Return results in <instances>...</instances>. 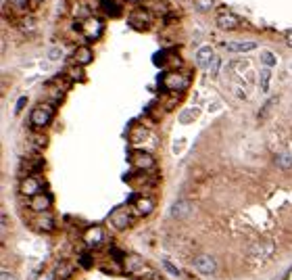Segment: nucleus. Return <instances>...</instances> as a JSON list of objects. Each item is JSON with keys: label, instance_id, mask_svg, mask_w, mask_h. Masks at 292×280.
Listing matches in <instances>:
<instances>
[{"label": "nucleus", "instance_id": "1", "mask_svg": "<svg viewBox=\"0 0 292 280\" xmlns=\"http://www.w3.org/2000/svg\"><path fill=\"white\" fill-rule=\"evenodd\" d=\"M80 29L86 40H98L105 32V25H102V21L96 19V17H86L82 23H80Z\"/></svg>", "mask_w": 292, "mask_h": 280}, {"label": "nucleus", "instance_id": "2", "mask_svg": "<svg viewBox=\"0 0 292 280\" xmlns=\"http://www.w3.org/2000/svg\"><path fill=\"white\" fill-rule=\"evenodd\" d=\"M52 113H54V109L50 105L36 107L34 111H31V115H29L31 126H34V128H46L50 123V119H52Z\"/></svg>", "mask_w": 292, "mask_h": 280}, {"label": "nucleus", "instance_id": "3", "mask_svg": "<svg viewBox=\"0 0 292 280\" xmlns=\"http://www.w3.org/2000/svg\"><path fill=\"white\" fill-rule=\"evenodd\" d=\"M161 84H163V88H165V90L178 92V90H184V88L188 86V77H184V75L178 73V71H169V73H165V75H163Z\"/></svg>", "mask_w": 292, "mask_h": 280}, {"label": "nucleus", "instance_id": "4", "mask_svg": "<svg viewBox=\"0 0 292 280\" xmlns=\"http://www.w3.org/2000/svg\"><path fill=\"white\" fill-rule=\"evenodd\" d=\"M19 192L23 194V197H36V194L42 192V180L36 176H25L19 184Z\"/></svg>", "mask_w": 292, "mask_h": 280}, {"label": "nucleus", "instance_id": "5", "mask_svg": "<svg viewBox=\"0 0 292 280\" xmlns=\"http://www.w3.org/2000/svg\"><path fill=\"white\" fill-rule=\"evenodd\" d=\"M109 220H111V226L115 230H125L132 224V215H130V209L125 207H117L111 211V215H109Z\"/></svg>", "mask_w": 292, "mask_h": 280}, {"label": "nucleus", "instance_id": "6", "mask_svg": "<svg viewBox=\"0 0 292 280\" xmlns=\"http://www.w3.org/2000/svg\"><path fill=\"white\" fill-rule=\"evenodd\" d=\"M105 238H107V232L102 226H90L88 230L84 232V243L88 245L90 249H96L98 245L105 243Z\"/></svg>", "mask_w": 292, "mask_h": 280}, {"label": "nucleus", "instance_id": "7", "mask_svg": "<svg viewBox=\"0 0 292 280\" xmlns=\"http://www.w3.org/2000/svg\"><path fill=\"white\" fill-rule=\"evenodd\" d=\"M194 270L201 272V274H215L217 270V261L211 257V255L202 253V255H196L194 257Z\"/></svg>", "mask_w": 292, "mask_h": 280}, {"label": "nucleus", "instance_id": "8", "mask_svg": "<svg viewBox=\"0 0 292 280\" xmlns=\"http://www.w3.org/2000/svg\"><path fill=\"white\" fill-rule=\"evenodd\" d=\"M132 165L140 169V172H146V169H153L155 167V157L151 153H144V151H136L132 155Z\"/></svg>", "mask_w": 292, "mask_h": 280}, {"label": "nucleus", "instance_id": "9", "mask_svg": "<svg viewBox=\"0 0 292 280\" xmlns=\"http://www.w3.org/2000/svg\"><path fill=\"white\" fill-rule=\"evenodd\" d=\"M190 213H192V203L188 199H178L169 209V215L176 217V220H186Z\"/></svg>", "mask_w": 292, "mask_h": 280}, {"label": "nucleus", "instance_id": "10", "mask_svg": "<svg viewBox=\"0 0 292 280\" xmlns=\"http://www.w3.org/2000/svg\"><path fill=\"white\" fill-rule=\"evenodd\" d=\"M50 205H52L50 194H44V192H40V194H36V197L29 199V209H31V211H36V213H46L50 209Z\"/></svg>", "mask_w": 292, "mask_h": 280}, {"label": "nucleus", "instance_id": "11", "mask_svg": "<svg viewBox=\"0 0 292 280\" xmlns=\"http://www.w3.org/2000/svg\"><path fill=\"white\" fill-rule=\"evenodd\" d=\"M73 61H75V65H80V67H86V65H90L92 61H94V52L90 46H80V48H75L73 52Z\"/></svg>", "mask_w": 292, "mask_h": 280}, {"label": "nucleus", "instance_id": "12", "mask_svg": "<svg viewBox=\"0 0 292 280\" xmlns=\"http://www.w3.org/2000/svg\"><path fill=\"white\" fill-rule=\"evenodd\" d=\"M215 57L217 54L213 52L211 46H202V48H199V52H196V65L202 67V69H209V65L213 63Z\"/></svg>", "mask_w": 292, "mask_h": 280}, {"label": "nucleus", "instance_id": "13", "mask_svg": "<svg viewBox=\"0 0 292 280\" xmlns=\"http://www.w3.org/2000/svg\"><path fill=\"white\" fill-rule=\"evenodd\" d=\"M134 207L138 215H151L155 209V201L151 197H134Z\"/></svg>", "mask_w": 292, "mask_h": 280}, {"label": "nucleus", "instance_id": "14", "mask_svg": "<svg viewBox=\"0 0 292 280\" xmlns=\"http://www.w3.org/2000/svg\"><path fill=\"white\" fill-rule=\"evenodd\" d=\"M125 270H128L130 274H138V272L144 270V259H142L140 255H136V253L125 255Z\"/></svg>", "mask_w": 292, "mask_h": 280}, {"label": "nucleus", "instance_id": "15", "mask_svg": "<svg viewBox=\"0 0 292 280\" xmlns=\"http://www.w3.org/2000/svg\"><path fill=\"white\" fill-rule=\"evenodd\" d=\"M217 25L222 29H236L240 25V19L236 17V15H232V13H222L217 17Z\"/></svg>", "mask_w": 292, "mask_h": 280}, {"label": "nucleus", "instance_id": "16", "mask_svg": "<svg viewBox=\"0 0 292 280\" xmlns=\"http://www.w3.org/2000/svg\"><path fill=\"white\" fill-rule=\"evenodd\" d=\"M227 52H250L257 48L255 42H227L225 44Z\"/></svg>", "mask_w": 292, "mask_h": 280}, {"label": "nucleus", "instance_id": "17", "mask_svg": "<svg viewBox=\"0 0 292 280\" xmlns=\"http://www.w3.org/2000/svg\"><path fill=\"white\" fill-rule=\"evenodd\" d=\"M36 228L40 230V232H52L54 230V220L48 215V213H42V215H38V220H36Z\"/></svg>", "mask_w": 292, "mask_h": 280}, {"label": "nucleus", "instance_id": "18", "mask_svg": "<svg viewBox=\"0 0 292 280\" xmlns=\"http://www.w3.org/2000/svg\"><path fill=\"white\" fill-rule=\"evenodd\" d=\"M102 2V9H105L107 15H111V17H117V15H121V6L115 2V0H100Z\"/></svg>", "mask_w": 292, "mask_h": 280}, {"label": "nucleus", "instance_id": "19", "mask_svg": "<svg viewBox=\"0 0 292 280\" xmlns=\"http://www.w3.org/2000/svg\"><path fill=\"white\" fill-rule=\"evenodd\" d=\"M71 272H73V270H71V266H69V263H67V261H61V263H57V270H54V276H57V278H61V280H67V278L71 276Z\"/></svg>", "mask_w": 292, "mask_h": 280}, {"label": "nucleus", "instance_id": "20", "mask_svg": "<svg viewBox=\"0 0 292 280\" xmlns=\"http://www.w3.org/2000/svg\"><path fill=\"white\" fill-rule=\"evenodd\" d=\"M275 165H278L280 169H290L292 167V155H278V157H275Z\"/></svg>", "mask_w": 292, "mask_h": 280}, {"label": "nucleus", "instance_id": "21", "mask_svg": "<svg viewBox=\"0 0 292 280\" xmlns=\"http://www.w3.org/2000/svg\"><path fill=\"white\" fill-rule=\"evenodd\" d=\"M146 136H148L146 128H136V130H132L130 140H132V142H140V140H146Z\"/></svg>", "mask_w": 292, "mask_h": 280}, {"label": "nucleus", "instance_id": "22", "mask_svg": "<svg viewBox=\"0 0 292 280\" xmlns=\"http://www.w3.org/2000/svg\"><path fill=\"white\" fill-rule=\"evenodd\" d=\"M270 75H271L270 67L261 69V90H263V92H267V90H270Z\"/></svg>", "mask_w": 292, "mask_h": 280}, {"label": "nucleus", "instance_id": "23", "mask_svg": "<svg viewBox=\"0 0 292 280\" xmlns=\"http://www.w3.org/2000/svg\"><path fill=\"white\" fill-rule=\"evenodd\" d=\"M67 75L71 77V80H84V71H82V67L80 65H75V67H69L67 69Z\"/></svg>", "mask_w": 292, "mask_h": 280}, {"label": "nucleus", "instance_id": "24", "mask_svg": "<svg viewBox=\"0 0 292 280\" xmlns=\"http://www.w3.org/2000/svg\"><path fill=\"white\" fill-rule=\"evenodd\" d=\"M261 61H263L265 67H273V65H275V57H273L270 50H265V52L261 54Z\"/></svg>", "mask_w": 292, "mask_h": 280}, {"label": "nucleus", "instance_id": "25", "mask_svg": "<svg viewBox=\"0 0 292 280\" xmlns=\"http://www.w3.org/2000/svg\"><path fill=\"white\" fill-rule=\"evenodd\" d=\"M192 117H196V111H194V109H188V111L181 113L180 121H181V123H190V119H192Z\"/></svg>", "mask_w": 292, "mask_h": 280}, {"label": "nucleus", "instance_id": "26", "mask_svg": "<svg viewBox=\"0 0 292 280\" xmlns=\"http://www.w3.org/2000/svg\"><path fill=\"white\" fill-rule=\"evenodd\" d=\"M80 263H82V268H86V270H88V268H92V263H94V261H92V257H90V255H86V253H84L82 257H80Z\"/></svg>", "mask_w": 292, "mask_h": 280}, {"label": "nucleus", "instance_id": "27", "mask_svg": "<svg viewBox=\"0 0 292 280\" xmlns=\"http://www.w3.org/2000/svg\"><path fill=\"white\" fill-rule=\"evenodd\" d=\"M0 280H17V276H15L13 272H9L6 268H2V274H0Z\"/></svg>", "mask_w": 292, "mask_h": 280}, {"label": "nucleus", "instance_id": "28", "mask_svg": "<svg viewBox=\"0 0 292 280\" xmlns=\"http://www.w3.org/2000/svg\"><path fill=\"white\" fill-rule=\"evenodd\" d=\"M196 4H199L202 11H209L213 6V0H196Z\"/></svg>", "mask_w": 292, "mask_h": 280}, {"label": "nucleus", "instance_id": "29", "mask_svg": "<svg viewBox=\"0 0 292 280\" xmlns=\"http://www.w3.org/2000/svg\"><path fill=\"white\" fill-rule=\"evenodd\" d=\"M25 103H27V96H21V98L17 100V105H15V113H21V109L25 107Z\"/></svg>", "mask_w": 292, "mask_h": 280}, {"label": "nucleus", "instance_id": "30", "mask_svg": "<svg viewBox=\"0 0 292 280\" xmlns=\"http://www.w3.org/2000/svg\"><path fill=\"white\" fill-rule=\"evenodd\" d=\"M217 69H219V59L215 57V59H213V63L209 65V73H211V75H215V73H217Z\"/></svg>", "mask_w": 292, "mask_h": 280}, {"label": "nucleus", "instance_id": "31", "mask_svg": "<svg viewBox=\"0 0 292 280\" xmlns=\"http://www.w3.org/2000/svg\"><path fill=\"white\" fill-rule=\"evenodd\" d=\"M9 2L15 6V9H25L27 6V0H9Z\"/></svg>", "mask_w": 292, "mask_h": 280}, {"label": "nucleus", "instance_id": "32", "mask_svg": "<svg viewBox=\"0 0 292 280\" xmlns=\"http://www.w3.org/2000/svg\"><path fill=\"white\" fill-rule=\"evenodd\" d=\"M273 103H275V98H271V100H267V105H265V109H263V111L259 113V117H265V115H267V111H270V109L273 107Z\"/></svg>", "mask_w": 292, "mask_h": 280}, {"label": "nucleus", "instance_id": "33", "mask_svg": "<svg viewBox=\"0 0 292 280\" xmlns=\"http://www.w3.org/2000/svg\"><path fill=\"white\" fill-rule=\"evenodd\" d=\"M61 54H63V52H61V48H50V52H48V57H50L52 61H57V59L61 57Z\"/></svg>", "mask_w": 292, "mask_h": 280}, {"label": "nucleus", "instance_id": "34", "mask_svg": "<svg viewBox=\"0 0 292 280\" xmlns=\"http://www.w3.org/2000/svg\"><path fill=\"white\" fill-rule=\"evenodd\" d=\"M31 140H34L38 146H44V144H46V138H44V136H31Z\"/></svg>", "mask_w": 292, "mask_h": 280}, {"label": "nucleus", "instance_id": "35", "mask_svg": "<svg viewBox=\"0 0 292 280\" xmlns=\"http://www.w3.org/2000/svg\"><path fill=\"white\" fill-rule=\"evenodd\" d=\"M52 278H54L52 274H48V272H44V274H40V276H38L36 280H52Z\"/></svg>", "mask_w": 292, "mask_h": 280}, {"label": "nucleus", "instance_id": "36", "mask_svg": "<svg viewBox=\"0 0 292 280\" xmlns=\"http://www.w3.org/2000/svg\"><path fill=\"white\" fill-rule=\"evenodd\" d=\"M111 253H113V257H115V259H123V255H121L119 251H117V249H115V247L111 249Z\"/></svg>", "mask_w": 292, "mask_h": 280}, {"label": "nucleus", "instance_id": "37", "mask_svg": "<svg viewBox=\"0 0 292 280\" xmlns=\"http://www.w3.org/2000/svg\"><path fill=\"white\" fill-rule=\"evenodd\" d=\"M165 268H167V270L171 272V274H178V270H176V268H173V266H171V263H169V261H165Z\"/></svg>", "mask_w": 292, "mask_h": 280}, {"label": "nucleus", "instance_id": "38", "mask_svg": "<svg viewBox=\"0 0 292 280\" xmlns=\"http://www.w3.org/2000/svg\"><path fill=\"white\" fill-rule=\"evenodd\" d=\"M286 44L292 48V32H288V34H286Z\"/></svg>", "mask_w": 292, "mask_h": 280}, {"label": "nucleus", "instance_id": "39", "mask_svg": "<svg viewBox=\"0 0 292 280\" xmlns=\"http://www.w3.org/2000/svg\"><path fill=\"white\" fill-rule=\"evenodd\" d=\"M151 280H165V278H163V276H153Z\"/></svg>", "mask_w": 292, "mask_h": 280}, {"label": "nucleus", "instance_id": "40", "mask_svg": "<svg viewBox=\"0 0 292 280\" xmlns=\"http://www.w3.org/2000/svg\"><path fill=\"white\" fill-rule=\"evenodd\" d=\"M271 280H284V276H278V278H271Z\"/></svg>", "mask_w": 292, "mask_h": 280}]
</instances>
